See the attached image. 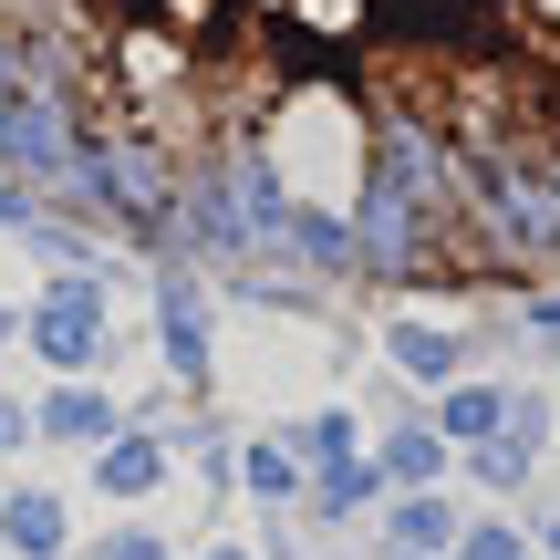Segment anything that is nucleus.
I'll list each match as a JSON object with an SVG mask.
<instances>
[{
	"instance_id": "obj_1",
	"label": "nucleus",
	"mask_w": 560,
	"mask_h": 560,
	"mask_svg": "<svg viewBox=\"0 0 560 560\" xmlns=\"http://www.w3.org/2000/svg\"><path fill=\"white\" fill-rule=\"evenodd\" d=\"M0 156L219 270L560 280V0H0Z\"/></svg>"
},
{
	"instance_id": "obj_2",
	"label": "nucleus",
	"mask_w": 560,
	"mask_h": 560,
	"mask_svg": "<svg viewBox=\"0 0 560 560\" xmlns=\"http://www.w3.org/2000/svg\"><path fill=\"white\" fill-rule=\"evenodd\" d=\"M62 540H73V520H62L52 488H11L0 499V550L11 560H62Z\"/></svg>"
},
{
	"instance_id": "obj_3",
	"label": "nucleus",
	"mask_w": 560,
	"mask_h": 560,
	"mask_svg": "<svg viewBox=\"0 0 560 560\" xmlns=\"http://www.w3.org/2000/svg\"><path fill=\"white\" fill-rule=\"evenodd\" d=\"M384 540H395V560H425V550H457V509L425 499V488H405L395 520H384Z\"/></svg>"
},
{
	"instance_id": "obj_4",
	"label": "nucleus",
	"mask_w": 560,
	"mask_h": 560,
	"mask_svg": "<svg viewBox=\"0 0 560 560\" xmlns=\"http://www.w3.org/2000/svg\"><path fill=\"white\" fill-rule=\"evenodd\" d=\"M156 478H166V446L156 436H115V446H104V499H145Z\"/></svg>"
},
{
	"instance_id": "obj_5",
	"label": "nucleus",
	"mask_w": 560,
	"mask_h": 560,
	"mask_svg": "<svg viewBox=\"0 0 560 560\" xmlns=\"http://www.w3.org/2000/svg\"><path fill=\"white\" fill-rule=\"evenodd\" d=\"M32 332H42V353H52V363H83V342H94V301H83V291H52Z\"/></svg>"
},
{
	"instance_id": "obj_6",
	"label": "nucleus",
	"mask_w": 560,
	"mask_h": 560,
	"mask_svg": "<svg viewBox=\"0 0 560 560\" xmlns=\"http://www.w3.org/2000/svg\"><path fill=\"white\" fill-rule=\"evenodd\" d=\"M42 436H62V446H115V405H104V395H52V405H42Z\"/></svg>"
},
{
	"instance_id": "obj_7",
	"label": "nucleus",
	"mask_w": 560,
	"mask_h": 560,
	"mask_svg": "<svg viewBox=\"0 0 560 560\" xmlns=\"http://www.w3.org/2000/svg\"><path fill=\"white\" fill-rule=\"evenodd\" d=\"M384 478H405V488H425V478H436V467H446V436H425V425H405V436H384Z\"/></svg>"
},
{
	"instance_id": "obj_8",
	"label": "nucleus",
	"mask_w": 560,
	"mask_h": 560,
	"mask_svg": "<svg viewBox=\"0 0 560 560\" xmlns=\"http://www.w3.org/2000/svg\"><path fill=\"white\" fill-rule=\"evenodd\" d=\"M374 478H384V467H322V488H312V509H322V520H353V509L374 499Z\"/></svg>"
},
{
	"instance_id": "obj_9",
	"label": "nucleus",
	"mask_w": 560,
	"mask_h": 560,
	"mask_svg": "<svg viewBox=\"0 0 560 560\" xmlns=\"http://www.w3.org/2000/svg\"><path fill=\"white\" fill-rule=\"evenodd\" d=\"M249 488H260V499H301V467H291V446H249Z\"/></svg>"
},
{
	"instance_id": "obj_10",
	"label": "nucleus",
	"mask_w": 560,
	"mask_h": 560,
	"mask_svg": "<svg viewBox=\"0 0 560 560\" xmlns=\"http://www.w3.org/2000/svg\"><path fill=\"white\" fill-rule=\"evenodd\" d=\"M395 363H405V374H446L457 342H446V332H395Z\"/></svg>"
},
{
	"instance_id": "obj_11",
	"label": "nucleus",
	"mask_w": 560,
	"mask_h": 560,
	"mask_svg": "<svg viewBox=\"0 0 560 560\" xmlns=\"http://www.w3.org/2000/svg\"><path fill=\"white\" fill-rule=\"evenodd\" d=\"M499 416H509L499 395H457V405H446V436H488V425H499Z\"/></svg>"
},
{
	"instance_id": "obj_12",
	"label": "nucleus",
	"mask_w": 560,
	"mask_h": 560,
	"mask_svg": "<svg viewBox=\"0 0 560 560\" xmlns=\"http://www.w3.org/2000/svg\"><path fill=\"white\" fill-rule=\"evenodd\" d=\"M446 560H529V550L509 540V529H457V550H446Z\"/></svg>"
},
{
	"instance_id": "obj_13",
	"label": "nucleus",
	"mask_w": 560,
	"mask_h": 560,
	"mask_svg": "<svg viewBox=\"0 0 560 560\" xmlns=\"http://www.w3.org/2000/svg\"><path fill=\"white\" fill-rule=\"evenodd\" d=\"M83 560H166V540H156V529H115V540H94Z\"/></svg>"
},
{
	"instance_id": "obj_14",
	"label": "nucleus",
	"mask_w": 560,
	"mask_h": 560,
	"mask_svg": "<svg viewBox=\"0 0 560 560\" xmlns=\"http://www.w3.org/2000/svg\"><path fill=\"white\" fill-rule=\"evenodd\" d=\"M21 436H32V425H21V416H11V405H0V457H11V446H21Z\"/></svg>"
},
{
	"instance_id": "obj_15",
	"label": "nucleus",
	"mask_w": 560,
	"mask_h": 560,
	"mask_svg": "<svg viewBox=\"0 0 560 560\" xmlns=\"http://www.w3.org/2000/svg\"><path fill=\"white\" fill-rule=\"evenodd\" d=\"M208 560H249V550H229V540H219V550H208Z\"/></svg>"
},
{
	"instance_id": "obj_16",
	"label": "nucleus",
	"mask_w": 560,
	"mask_h": 560,
	"mask_svg": "<svg viewBox=\"0 0 560 560\" xmlns=\"http://www.w3.org/2000/svg\"><path fill=\"white\" fill-rule=\"evenodd\" d=\"M0 560H11V550H0Z\"/></svg>"
}]
</instances>
